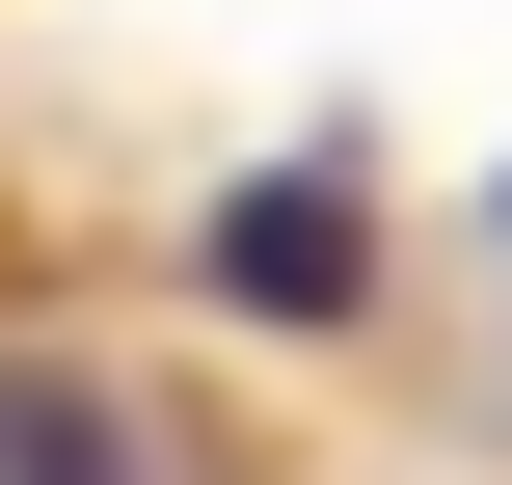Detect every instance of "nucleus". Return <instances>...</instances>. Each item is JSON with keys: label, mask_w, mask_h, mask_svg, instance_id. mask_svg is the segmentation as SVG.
<instances>
[{"label": "nucleus", "mask_w": 512, "mask_h": 485, "mask_svg": "<svg viewBox=\"0 0 512 485\" xmlns=\"http://www.w3.org/2000/svg\"><path fill=\"white\" fill-rule=\"evenodd\" d=\"M216 297H243V324H351V297H378V243H351V189H324V162H270V189H216Z\"/></svg>", "instance_id": "f257e3e1"}, {"label": "nucleus", "mask_w": 512, "mask_h": 485, "mask_svg": "<svg viewBox=\"0 0 512 485\" xmlns=\"http://www.w3.org/2000/svg\"><path fill=\"white\" fill-rule=\"evenodd\" d=\"M0 485H135V459H108V405H81V378H0Z\"/></svg>", "instance_id": "f03ea898"}]
</instances>
